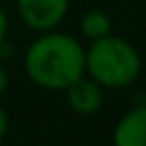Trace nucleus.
I'll return each instance as SVG.
<instances>
[{"label": "nucleus", "mask_w": 146, "mask_h": 146, "mask_svg": "<svg viewBox=\"0 0 146 146\" xmlns=\"http://www.w3.org/2000/svg\"><path fill=\"white\" fill-rule=\"evenodd\" d=\"M80 30L88 41H97L103 36L112 35V19L105 11L101 9H90L82 15L80 19Z\"/></svg>", "instance_id": "6"}, {"label": "nucleus", "mask_w": 146, "mask_h": 146, "mask_svg": "<svg viewBox=\"0 0 146 146\" xmlns=\"http://www.w3.org/2000/svg\"><path fill=\"white\" fill-rule=\"evenodd\" d=\"M71 0H15L17 15L35 32L56 30L69 13Z\"/></svg>", "instance_id": "3"}, {"label": "nucleus", "mask_w": 146, "mask_h": 146, "mask_svg": "<svg viewBox=\"0 0 146 146\" xmlns=\"http://www.w3.org/2000/svg\"><path fill=\"white\" fill-rule=\"evenodd\" d=\"M7 35H9V17H7L5 7L0 5V50L7 45Z\"/></svg>", "instance_id": "7"}, {"label": "nucleus", "mask_w": 146, "mask_h": 146, "mask_svg": "<svg viewBox=\"0 0 146 146\" xmlns=\"http://www.w3.org/2000/svg\"><path fill=\"white\" fill-rule=\"evenodd\" d=\"M7 88H9V71H7V67L0 60V97L7 92Z\"/></svg>", "instance_id": "8"}, {"label": "nucleus", "mask_w": 146, "mask_h": 146, "mask_svg": "<svg viewBox=\"0 0 146 146\" xmlns=\"http://www.w3.org/2000/svg\"><path fill=\"white\" fill-rule=\"evenodd\" d=\"M28 80L45 90H64L86 75V50L75 36L58 30L39 32L24 54Z\"/></svg>", "instance_id": "1"}, {"label": "nucleus", "mask_w": 146, "mask_h": 146, "mask_svg": "<svg viewBox=\"0 0 146 146\" xmlns=\"http://www.w3.org/2000/svg\"><path fill=\"white\" fill-rule=\"evenodd\" d=\"M114 146H146V105H135L118 118L112 133Z\"/></svg>", "instance_id": "5"}, {"label": "nucleus", "mask_w": 146, "mask_h": 146, "mask_svg": "<svg viewBox=\"0 0 146 146\" xmlns=\"http://www.w3.org/2000/svg\"><path fill=\"white\" fill-rule=\"evenodd\" d=\"M7 131H9V116H7L5 108H2V105H0V142L5 140Z\"/></svg>", "instance_id": "9"}, {"label": "nucleus", "mask_w": 146, "mask_h": 146, "mask_svg": "<svg viewBox=\"0 0 146 146\" xmlns=\"http://www.w3.org/2000/svg\"><path fill=\"white\" fill-rule=\"evenodd\" d=\"M64 95H67V105L71 108V112L80 116H92L103 105V88L88 75H82L71 86H67Z\"/></svg>", "instance_id": "4"}, {"label": "nucleus", "mask_w": 146, "mask_h": 146, "mask_svg": "<svg viewBox=\"0 0 146 146\" xmlns=\"http://www.w3.org/2000/svg\"><path fill=\"white\" fill-rule=\"evenodd\" d=\"M140 71V54L123 36L108 35L90 41L86 50V75L101 88H125L135 82Z\"/></svg>", "instance_id": "2"}]
</instances>
